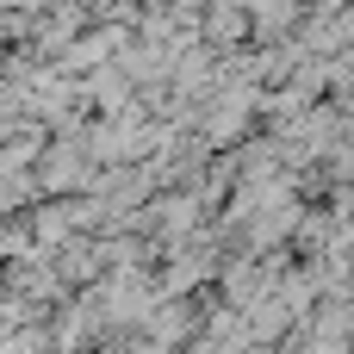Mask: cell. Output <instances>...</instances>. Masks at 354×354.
<instances>
[{"label":"cell","mask_w":354,"mask_h":354,"mask_svg":"<svg viewBox=\"0 0 354 354\" xmlns=\"http://www.w3.org/2000/svg\"><path fill=\"white\" fill-rule=\"evenodd\" d=\"M44 193H87L93 187V156L81 149V137H62L56 149H37V174Z\"/></svg>","instance_id":"1"},{"label":"cell","mask_w":354,"mask_h":354,"mask_svg":"<svg viewBox=\"0 0 354 354\" xmlns=\"http://www.w3.org/2000/svg\"><path fill=\"white\" fill-rule=\"evenodd\" d=\"M37 249H62L68 236H75V224H68V199H56V205H44V212H31V230H25Z\"/></svg>","instance_id":"2"},{"label":"cell","mask_w":354,"mask_h":354,"mask_svg":"<svg viewBox=\"0 0 354 354\" xmlns=\"http://www.w3.org/2000/svg\"><path fill=\"white\" fill-rule=\"evenodd\" d=\"M50 324H0V354H50Z\"/></svg>","instance_id":"3"}]
</instances>
